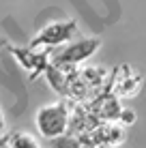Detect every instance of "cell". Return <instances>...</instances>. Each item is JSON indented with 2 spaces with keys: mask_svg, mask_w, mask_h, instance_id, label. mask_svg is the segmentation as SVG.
I'll return each mask as SVG.
<instances>
[{
  "mask_svg": "<svg viewBox=\"0 0 146 148\" xmlns=\"http://www.w3.org/2000/svg\"><path fill=\"white\" fill-rule=\"evenodd\" d=\"M71 110L73 103L69 99H58L56 103L41 105L34 114V127L39 131V137L52 142L56 137L67 135L71 125Z\"/></svg>",
  "mask_w": 146,
  "mask_h": 148,
  "instance_id": "obj_1",
  "label": "cell"
},
{
  "mask_svg": "<svg viewBox=\"0 0 146 148\" xmlns=\"http://www.w3.org/2000/svg\"><path fill=\"white\" fill-rule=\"evenodd\" d=\"M77 22L75 19H56V22L45 24L41 30H37V34L30 41V47L43 49V52H54V49L67 45L69 41L77 34Z\"/></svg>",
  "mask_w": 146,
  "mask_h": 148,
  "instance_id": "obj_2",
  "label": "cell"
},
{
  "mask_svg": "<svg viewBox=\"0 0 146 148\" xmlns=\"http://www.w3.org/2000/svg\"><path fill=\"white\" fill-rule=\"evenodd\" d=\"M101 47L99 37H82L73 39L67 45L52 52V62L54 64H67V67H82L86 64Z\"/></svg>",
  "mask_w": 146,
  "mask_h": 148,
  "instance_id": "obj_3",
  "label": "cell"
},
{
  "mask_svg": "<svg viewBox=\"0 0 146 148\" xmlns=\"http://www.w3.org/2000/svg\"><path fill=\"white\" fill-rule=\"evenodd\" d=\"M142 84H144V77L131 64H118L116 69H112L110 88H112V92L116 97H120V99H133V97L142 90Z\"/></svg>",
  "mask_w": 146,
  "mask_h": 148,
  "instance_id": "obj_4",
  "label": "cell"
},
{
  "mask_svg": "<svg viewBox=\"0 0 146 148\" xmlns=\"http://www.w3.org/2000/svg\"><path fill=\"white\" fill-rule=\"evenodd\" d=\"M86 105L101 122H118V116H120V112H123V108H125L123 99L114 95L112 88L95 95Z\"/></svg>",
  "mask_w": 146,
  "mask_h": 148,
  "instance_id": "obj_5",
  "label": "cell"
},
{
  "mask_svg": "<svg viewBox=\"0 0 146 148\" xmlns=\"http://www.w3.org/2000/svg\"><path fill=\"white\" fill-rule=\"evenodd\" d=\"M13 58L22 64L24 71H28L30 77L43 75L47 67L52 64V52H43V49H34V47H11Z\"/></svg>",
  "mask_w": 146,
  "mask_h": 148,
  "instance_id": "obj_6",
  "label": "cell"
},
{
  "mask_svg": "<svg viewBox=\"0 0 146 148\" xmlns=\"http://www.w3.org/2000/svg\"><path fill=\"white\" fill-rule=\"evenodd\" d=\"M7 148H43L39 135L28 133V131H13L7 135Z\"/></svg>",
  "mask_w": 146,
  "mask_h": 148,
  "instance_id": "obj_7",
  "label": "cell"
},
{
  "mask_svg": "<svg viewBox=\"0 0 146 148\" xmlns=\"http://www.w3.org/2000/svg\"><path fill=\"white\" fill-rule=\"evenodd\" d=\"M52 148H82V142L77 140V137H73L71 133L62 135V137H56V140L49 142Z\"/></svg>",
  "mask_w": 146,
  "mask_h": 148,
  "instance_id": "obj_8",
  "label": "cell"
},
{
  "mask_svg": "<svg viewBox=\"0 0 146 148\" xmlns=\"http://www.w3.org/2000/svg\"><path fill=\"white\" fill-rule=\"evenodd\" d=\"M135 120H138V114H135L131 108H123V112H120V116H118L120 125H123V127H131Z\"/></svg>",
  "mask_w": 146,
  "mask_h": 148,
  "instance_id": "obj_9",
  "label": "cell"
},
{
  "mask_svg": "<svg viewBox=\"0 0 146 148\" xmlns=\"http://www.w3.org/2000/svg\"><path fill=\"white\" fill-rule=\"evenodd\" d=\"M82 148H114V146L99 144V142H82Z\"/></svg>",
  "mask_w": 146,
  "mask_h": 148,
  "instance_id": "obj_10",
  "label": "cell"
},
{
  "mask_svg": "<svg viewBox=\"0 0 146 148\" xmlns=\"http://www.w3.org/2000/svg\"><path fill=\"white\" fill-rule=\"evenodd\" d=\"M4 131V116H2V112H0V133Z\"/></svg>",
  "mask_w": 146,
  "mask_h": 148,
  "instance_id": "obj_11",
  "label": "cell"
},
{
  "mask_svg": "<svg viewBox=\"0 0 146 148\" xmlns=\"http://www.w3.org/2000/svg\"><path fill=\"white\" fill-rule=\"evenodd\" d=\"M4 45H7V41H2V39H0V49H2Z\"/></svg>",
  "mask_w": 146,
  "mask_h": 148,
  "instance_id": "obj_12",
  "label": "cell"
}]
</instances>
